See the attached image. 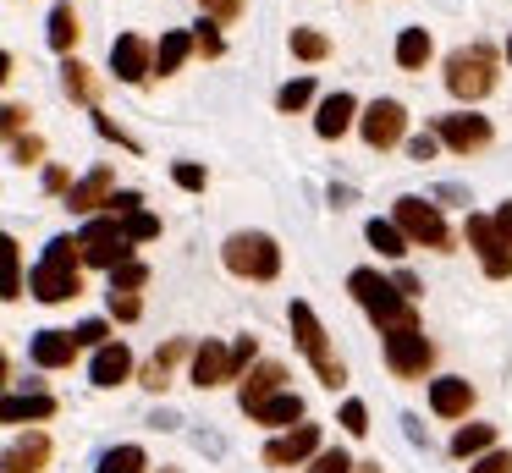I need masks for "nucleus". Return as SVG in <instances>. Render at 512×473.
I'll return each mask as SVG.
<instances>
[{
    "mask_svg": "<svg viewBox=\"0 0 512 473\" xmlns=\"http://www.w3.org/2000/svg\"><path fill=\"white\" fill-rule=\"evenodd\" d=\"M28 292L39 303H72L83 292V270H78V242L72 237H50L45 242V259L34 264L28 275Z\"/></svg>",
    "mask_w": 512,
    "mask_h": 473,
    "instance_id": "nucleus-1",
    "label": "nucleus"
},
{
    "mask_svg": "<svg viewBox=\"0 0 512 473\" xmlns=\"http://www.w3.org/2000/svg\"><path fill=\"white\" fill-rule=\"evenodd\" d=\"M347 292H353V303L364 308V314L375 319L380 330H408V325H419V308H413L380 270H353V275H347Z\"/></svg>",
    "mask_w": 512,
    "mask_h": 473,
    "instance_id": "nucleus-2",
    "label": "nucleus"
},
{
    "mask_svg": "<svg viewBox=\"0 0 512 473\" xmlns=\"http://www.w3.org/2000/svg\"><path fill=\"white\" fill-rule=\"evenodd\" d=\"M221 264L243 281H276L281 275V242L270 231H232L221 248Z\"/></svg>",
    "mask_w": 512,
    "mask_h": 473,
    "instance_id": "nucleus-3",
    "label": "nucleus"
},
{
    "mask_svg": "<svg viewBox=\"0 0 512 473\" xmlns=\"http://www.w3.org/2000/svg\"><path fill=\"white\" fill-rule=\"evenodd\" d=\"M287 319H292V336H298V347H303V358L314 363V374H320V385H347V369H342V358H331V347H325V325L314 319V308L303 303H292L287 308Z\"/></svg>",
    "mask_w": 512,
    "mask_h": 473,
    "instance_id": "nucleus-4",
    "label": "nucleus"
},
{
    "mask_svg": "<svg viewBox=\"0 0 512 473\" xmlns=\"http://www.w3.org/2000/svg\"><path fill=\"white\" fill-rule=\"evenodd\" d=\"M391 226L402 231V242L408 248H452V231H446L441 209L430 204V198H397V220Z\"/></svg>",
    "mask_w": 512,
    "mask_h": 473,
    "instance_id": "nucleus-5",
    "label": "nucleus"
},
{
    "mask_svg": "<svg viewBox=\"0 0 512 473\" xmlns=\"http://www.w3.org/2000/svg\"><path fill=\"white\" fill-rule=\"evenodd\" d=\"M72 242H78V264H94V270H116L122 259H133V242L122 237V226L111 215H94Z\"/></svg>",
    "mask_w": 512,
    "mask_h": 473,
    "instance_id": "nucleus-6",
    "label": "nucleus"
},
{
    "mask_svg": "<svg viewBox=\"0 0 512 473\" xmlns=\"http://www.w3.org/2000/svg\"><path fill=\"white\" fill-rule=\"evenodd\" d=\"M446 88H452L457 99H468V105H479V99L496 88V61H490L485 50H457V55H446Z\"/></svg>",
    "mask_w": 512,
    "mask_h": 473,
    "instance_id": "nucleus-7",
    "label": "nucleus"
},
{
    "mask_svg": "<svg viewBox=\"0 0 512 473\" xmlns=\"http://www.w3.org/2000/svg\"><path fill=\"white\" fill-rule=\"evenodd\" d=\"M435 363V347L424 341L419 325L408 330H386V369L397 374V380H424V369Z\"/></svg>",
    "mask_w": 512,
    "mask_h": 473,
    "instance_id": "nucleus-8",
    "label": "nucleus"
},
{
    "mask_svg": "<svg viewBox=\"0 0 512 473\" xmlns=\"http://www.w3.org/2000/svg\"><path fill=\"white\" fill-rule=\"evenodd\" d=\"M358 132H364L369 149H391V143H402V132H408V110H402L397 99H375V105H364V116H358Z\"/></svg>",
    "mask_w": 512,
    "mask_h": 473,
    "instance_id": "nucleus-9",
    "label": "nucleus"
},
{
    "mask_svg": "<svg viewBox=\"0 0 512 473\" xmlns=\"http://www.w3.org/2000/svg\"><path fill=\"white\" fill-rule=\"evenodd\" d=\"M468 248L479 253V264H485V275L490 281H507L512 275V248L496 237V226H490V215H468Z\"/></svg>",
    "mask_w": 512,
    "mask_h": 473,
    "instance_id": "nucleus-10",
    "label": "nucleus"
},
{
    "mask_svg": "<svg viewBox=\"0 0 512 473\" xmlns=\"http://www.w3.org/2000/svg\"><path fill=\"white\" fill-rule=\"evenodd\" d=\"M435 143H446V149L457 154H474L490 143V121L474 116V110H457V116H435Z\"/></svg>",
    "mask_w": 512,
    "mask_h": 473,
    "instance_id": "nucleus-11",
    "label": "nucleus"
},
{
    "mask_svg": "<svg viewBox=\"0 0 512 473\" xmlns=\"http://www.w3.org/2000/svg\"><path fill=\"white\" fill-rule=\"evenodd\" d=\"M50 462V435L45 429H23L12 446L0 451V473H45Z\"/></svg>",
    "mask_w": 512,
    "mask_h": 473,
    "instance_id": "nucleus-12",
    "label": "nucleus"
},
{
    "mask_svg": "<svg viewBox=\"0 0 512 473\" xmlns=\"http://www.w3.org/2000/svg\"><path fill=\"white\" fill-rule=\"evenodd\" d=\"M320 451V424H292L287 435H276L265 446V462L270 468H298L303 457H314Z\"/></svg>",
    "mask_w": 512,
    "mask_h": 473,
    "instance_id": "nucleus-13",
    "label": "nucleus"
},
{
    "mask_svg": "<svg viewBox=\"0 0 512 473\" xmlns=\"http://www.w3.org/2000/svg\"><path fill=\"white\" fill-rule=\"evenodd\" d=\"M116 193V171L111 165H94L83 182H72L67 187V209L72 215H94V209H105V198Z\"/></svg>",
    "mask_w": 512,
    "mask_h": 473,
    "instance_id": "nucleus-14",
    "label": "nucleus"
},
{
    "mask_svg": "<svg viewBox=\"0 0 512 473\" xmlns=\"http://www.w3.org/2000/svg\"><path fill=\"white\" fill-rule=\"evenodd\" d=\"M56 418V396L50 391H12L0 396V424H45Z\"/></svg>",
    "mask_w": 512,
    "mask_h": 473,
    "instance_id": "nucleus-15",
    "label": "nucleus"
},
{
    "mask_svg": "<svg viewBox=\"0 0 512 473\" xmlns=\"http://www.w3.org/2000/svg\"><path fill=\"white\" fill-rule=\"evenodd\" d=\"M226 380H237L232 352H226L221 341H199V347H193V385H199V391H215V385H226Z\"/></svg>",
    "mask_w": 512,
    "mask_h": 473,
    "instance_id": "nucleus-16",
    "label": "nucleus"
},
{
    "mask_svg": "<svg viewBox=\"0 0 512 473\" xmlns=\"http://www.w3.org/2000/svg\"><path fill=\"white\" fill-rule=\"evenodd\" d=\"M89 380L100 385V391H111V385H127V380H133V352H127L122 341H105V347H94Z\"/></svg>",
    "mask_w": 512,
    "mask_h": 473,
    "instance_id": "nucleus-17",
    "label": "nucleus"
},
{
    "mask_svg": "<svg viewBox=\"0 0 512 473\" xmlns=\"http://www.w3.org/2000/svg\"><path fill=\"white\" fill-rule=\"evenodd\" d=\"M111 72L122 77V83H144L149 77V39L144 33H122V39L111 44Z\"/></svg>",
    "mask_w": 512,
    "mask_h": 473,
    "instance_id": "nucleus-18",
    "label": "nucleus"
},
{
    "mask_svg": "<svg viewBox=\"0 0 512 473\" xmlns=\"http://www.w3.org/2000/svg\"><path fill=\"white\" fill-rule=\"evenodd\" d=\"M276 391H287V369L281 363H254L248 369V380L237 385V402H243V413H254L265 396H276Z\"/></svg>",
    "mask_w": 512,
    "mask_h": 473,
    "instance_id": "nucleus-19",
    "label": "nucleus"
},
{
    "mask_svg": "<svg viewBox=\"0 0 512 473\" xmlns=\"http://www.w3.org/2000/svg\"><path fill=\"white\" fill-rule=\"evenodd\" d=\"M468 407H474V385L468 380H457V374L430 380V413L435 418H468Z\"/></svg>",
    "mask_w": 512,
    "mask_h": 473,
    "instance_id": "nucleus-20",
    "label": "nucleus"
},
{
    "mask_svg": "<svg viewBox=\"0 0 512 473\" xmlns=\"http://www.w3.org/2000/svg\"><path fill=\"white\" fill-rule=\"evenodd\" d=\"M353 116H358V99L353 94H325L320 110H314V132H320L325 143H336L347 127H353Z\"/></svg>",
    "mask_w": 512,
    "mask_h": 473,
    "instance_id": "nucleus-21",
    "label": "nucleus"
},
{
    "mask_svg": "<svg viewBox=\"0 0 512 473\" xmlns=\"http://www.w3.org/2000/svg\"><path fill=\"white\" fill-rule=\"evenodd\" d=\"M28 352H34L39 369H67V363L78 358V341H72V330H39Z\"/></svg>",
    "mask_w": 512,
    "mask_h": 473,
    "instance_id": "nucleus-22",
    "label": "nucleus"
},
{
    "mask_svg": "<svg viewBox=\"0 0 512 473\" xmlns=\"http://www.w3.org/2000/svg\"><path fill=\"white\" fill-rule=\"evenodd\" d=\"M188 55H193L188 28H171V33H160V44L149 50V72L171 77V72H182V61H188Z\"/></svg>",
    "mask_w": 512,
    "mask_h": 473,
    "instance_id": "nucleus-23",
    "label": "nucleus"
},
{
    "mask_svg": "<svg viewBox=\"0 0 512 473\" xmlns=\"http://www.w3.org/2000/svg\"><path fill=\"white\" fill-rule=\"evenodd\" d=\"M248 418H254V424H270V429H292L303 418V396L298 391H276V396H265Z\"/></svg>",
    "mask_w": 512,
    "mask_h": 473,
    "instance_id": "nucleus-24",
    "label": "nucleus"
},
{
    "mask_svg": "<svg viewBox=\"0 0 512 473\" xmlns=\"http://www.w3.org/2000/svg\"><path fill=\"white\" fill-rule=\"evenodd\" d=\"M188 352H193V347H188V336H171L166 347H160L155 358L144 363V385H149V391H166V385H171V369H177V363L188 358Z\"/></svg>",
    "mask_w": 512,
    "mask_h": 473,
    "instance_id": "nucleus-25",
    "label": "nucleus"
},
{
    "mask_svg": "<svg viewBox=\"0 0 512 473\" xmlns=\"http://www.w3.org/2000/svg\"><path fill=\"white\" fill-rule=\"evenodd\" d=\"M23 297V248L12 231H0V303Z\"/></svg>",
    "mask_w": 512,
    "mask_h": 473,
    "instance_id": "nucleus-26",
    "label": "nucleus"
},
{
    "mask_svg": "<svg viewBox=\"0 0 512 473\" xmlns=\"http://www.w3.org/2000/svg\"><path fill=\"white\" fill-rule=\"evenodd\" d=\"M45 33H50V50H61L67 55L72 44H78V11H72V0H56V6H50V22H45Z\"/></svg>",
    "mask_w": 512,
    "mask_h": 473,
    "instance_id": "nucleus-27",
    "label": "nucleus"
},
{
    "mask_svg": "<svg viewBox=\"0 0 512 473\" xmlns=\"http://www.w3.org/2000/svg\"><path fill=\"white\" fill-rule=\"evenodd\" d=\"M61 88H67L78 105H94V110H100V83H94V72H89L83 61H72V55H67V66H61Z\"/></svg>",
    "mask_w": 512,
    "mask_h": 473,
    "instance_id": "nucleus-28",
    "label": "nucleus"
},
{
    "mask_svg": "<svg viewBox=\"0 0 512 473\" xmlns=\"http://www.w3.org/2000/svg\"><path fill=\"white\" fill-rule=\"evenodd\" d=\"M430 55H435V44H430V33H424V28H402L397 33V66H402V72H419Z\"/></svg>",
    "mask_w": 512,
    "mask_h": 473,
    "instance_id": "nucleus-29",
    "label": "nucleus"
},
{
    "mask_svg": "<svg viewBox=\"0 0 512 473\" xmlns=\"http://www.w3.org/2000/svg\"><path fill=\"white\" fill-rule=\"evenodd\" d=\"M490 446H496V424H463L452 435V457H479Z\"/></svg>",
    "mask_w": 512,
    "mask_h": 473,
    "instance_id": "nucleus-30",
    "label": "nucleus"
},
{
    "mask_svg": "<svg viewBox=\"0 0 512 473\" xmlns=\"http://www.w3.org/2000/svg\"><path fill=\"white\" fill-rule=\"evenodd\" d=\"M111 220L122 226V237L133 242V248H138V242H155V237H160V220L149 215L144 204H138V209H127V215H111Z\"/></svg>",
    "mask_w": 512,
    "mask_h": 473,
    "instance_id": "nucleus-31",
    "label": "nucleus"
},
{
    "mask_svg": "<svg viewBox=\"0 0 512 473\" xmlns=\"http://www.w3.org/2000/svg\"><path fill=\"white\" fill-rule=\"evenodd\" d=\"M94 473H149V457H144V446H111Z\"/></svg>",
    "mask_w": 512,
    "mask_h": 473,
    "instance_id": "nucleus-32",
    "label": "nucleus"
},
{
    "mask_svg": "<svg viewBox=\"0 0 512 473\" xmlns=\"http://www.w3.org/2000/svg\"><path fill=\"white\" fill-rule=\"evenodd\" d=\"M364 237H369V248H380L386 259H402V253H408V242H402V231L391 226V220H369Z\"/></svg>",
    "mask_w": 512,
    "mask_h": 473,
    "instance_id": "nucleus-33",
    "label": "nucleus"
},
{
    "mask_svg": "<svg viewBox=\"0 0 512 473\" xmlns=\"http://www.w3.org/2000/svg\"><path fill=\"white\" fill-rule=\"evenodd\" d=\"M292 55H298V61H325V55H331V39H325L320 28H292Z\"/></svg>",
    "mask_w": 512,
    "mask_h": 473,
    "instance_id": "nucleus-34",
    "label": "nucleus"
},
{
    "mask_svg": "<svg viewBox=\"0 0 512 473\" xmlns=\"http://www.w3.org/2000/svg\"><path fill=\"white\" fill-rule=\"evenodd\" d=\"M149 286V264L144 259H122L111 270V292H144Z\"/></svg>",
    "mask_w": 512,
    "mask_h": 473,
    "instance_id": "nucleus-35",
    "label": "nucleus"
},
{
    "mask_svg": "<svg viewBox=\"0 0 512 473\" xmlns=\"http://www.w3.org/2000/svg\"><path fill=\"white\" fill-rule=\"evenodd\" d=\"M314 99V77H292V83H281V94H276V110H303Z\"/></svg>",
    "mask_w": 512,
    "mask_h": 473,
    "instance_id": "nucleus-36",
    "label": "nucleus"
},
{
    "mask_svg": "<svg viewBox=\"0 0 512 473\" xmlns=\"http://www.w3.org/2000/svg\"><path fill=\"white\" fill-rule=\"evenodd\" d=\"M188 39H193V50H199V55H210V61H215V55H226V39H221V28H215L210 17H204L199 28L188 33Z\"/></svg>",
    "mask_w": 512,
    "mask_h": 473,
    "instance_id": "nucleus-37",
    "label": "nucleus"
},
{
    "mask_svg": "<svg viewBox=\"0 0 512 473\" xmlns=\"http://www.w3.org/2000/svg\"><path fill=\"white\" fill-rule=\"evenodd\" d=\"M171 182H177V187H188V193H204V182H210V176H204V165L177 160V165H171Z\"/></svg>",
    "mask_w": 512,
    "mask_h": 473,
    "instance_id": "nucleus-38",
    "label": "nucleus"
},
{
    "mask_svg": "<svg viewBox=\"0 0 512 473\" xmlns=\"http://www.w3.org/2000/svg\"><path fill=\"white\" fill-rule=\"evenodd\" d=\"M23 127H28V105H0V138L6 143L23 138Z\"/></svg>",
    "mask_w": 512,
    "mask_h": 473,
    "instance_id": "nucleus-39",
    "label": "nucleus"
},
{
    "mask_svg": "<svg viewBox=\"0 0 512 473\" xmlns=\"http://www.w3.org/2000/svg\"><path fill=\"white\" fill-rule=\"evenodd\" d=\"M138 314H144V297H138V292H111V319H122V325H133Z\"/></svg>",
    "mask_w": 512,
    "mask_h": 473,
    "instance_id": "nucleus-40",
    "label": "nucleus"
},
{
    "mask_svg": "<svg viewBox=\"0 0 512 473\" xmlns=\"http://www.w3.org/2000/svg\"><path fill=\"white\" fill-rule=\"evenodd\" d=\"M468 473H512V451H501V446L479 451V457H474V468H468Z\"/></svg>",
    "mask_w": 512,
    "mask_h": 473,
    "instance_id": "nucleus-41",
    "label": "nucleus"
},
{
    "mask_svg": "<svg viewBox=\"0 0 512 473\" xmlns=\"http://www.w3.org/2000/svg\"><path fill=\"white\" fill-rule=\"evenodd\" d=\"M72 341H78V347H105V341H111V325H105V319H83V325L72 330Z\"/></svg>",
    "mask_w": 512,
    "mask_h": 473,
    "instance_id": "nucleus-42",
    "label": "nucleus"
},
{
    "mask_svg": "<svg viewBox=\"0 0 512 473\" xmlns=\"http://www.w3.org/2000/svg\"><path fill=\"white\" fill-rule=\"evenodd\" d=\"M309 473H353V457H347L342 446H336V451H314V468Z\"/></svg>",
    "mask_w": 512,
    "mask_h": 473,
    "instance_id": "nucleus-43",
    "label": "nucleus"
},
{
    "mask_svg": "<svg viewBox=\"0 0 512 473\" xmlns=\"http://www.w3.org/2000/svg\"><path fill=\"white\" fill-rule=\"evenodd\" d=\"M199 6H204V17H210L215 28H221V22H237V17H243V0H199Z\"/></svg>",
    "mask_w": 512,
    "mask_h": 473,
    "instance_id": "nucleus-44",
    "label": "nucleus"
},
{
    "mask_svg": "<svg viewBox=\"0 0 512 473\" xmlns=\"http://www.w3.org/2000/svg\"><path fill=\"white\" fill-rule=\"evenodd\" d=\"M342 429H347V435H369V407L364 402H347L342 407Z\"/></svg>",
    "mask_w": 512,
    "mask_h": 473,
    "instance_id": "nucleus-45",
    "label": "nucleus"
},
{
    "mask_svg": "<svg viewBox=\"0 0 512 473\" xmlns=\"http://www.w3.org/2000/svg\"><path fill=\"white\" fill-rule=\"evenodd\" d=\"M12 154H17V165H34L39 154H45V143H39L34 132H23V138H12Z\"/></svg>",
    "mask_w": 512,
    "mask_h": 473,
    "instance_id": "nucleus-46",
    "label": "nucleus"
},
{
    "mask_svg": "<svg viewBox=\"0 0 512 473\" xmlns=\"http://www.w3.org/2000/svg\"><path fill=\"white\" fill-rule=\"evenodd\" d=\"M226 352H232V374H243V369H248V363H254V352H259V341H254V336H237V347H226Z\"/></svg>",
    "mask_w": 512,
    "mask_h": 473,
    "instance_id": "nucleus-47",
    "label": "nucleus"
},
{
    "mask_svg": "<svg viewBox=\"0 0 512 473\" xmlns=\"http://www.w3.org/2000/svg\"><path fill=\"white\" fill-rule=\"evenodd\" d=\"M94 127H100V138H111V143H122V149H138V143H133V138H127V132H122V127H116V121H111V116H100V110H94Z\"/></svg>",
    "mask_w": 512,
    "mask_h": 473,
    "instance_id": "nucleus-48",
    "label": "nucleus"
},
{
    "mask_svg": "<svg viewBox=\"0 0 512 473\" xmlns=\"http://www.w3.org/2000/svg\"><path fill=\"white\" fill-rule=\"evenodd\" d=\"M408 154H413V160H435V132H413Z\"/></svg>",
    "mask_w": 512,
    "mask_h": 473,
    "instance_id": "nucleus-49",
    "label": "nucleus"
},
{
    "mask_svg": "<svg viewBox=\"0 0 512 473\" xmlns=\"http://www.w3.org/2000/svg\"><path fill=\"white\" fill-rule=\"evenodd\" d=\"M490 226H496V237H501V242H507V248H512V198H507V204L496 209V215H490Z\"/></svg>",
    "mask_w": 512,
    "mask_h": 473,
    "instance_id": "nucleus-50",
    "label": "nucleus"
},
{
    "mask_svg": "<svg viewBox=\"0 0 512 473\" xmlns=\"http://www.w3.org/2000/svg\"><path fill=\"white\" fill-rule=\"evenodd\" d=\"M45 187H50V193H67V187H72V176L61 171V165H50V171H45Z\"/></svg>",
    "mask_w": 512,
    "mask_h": 473,
    "instance_id": "nucleus-51",
    "label": "nucleus"
},
{
    "mask_svg": "<svg viewBox=\"0 0 512 473\" xmlns=\"http://www.w3.org/2000/svg\"><path fill=\"white\" fill-rule=\"evenodd\" d=\"M6 77H12V55L0 50V83H6Z\"/></svg>",
    "mask_w": 512,
    "mask_h": 473,
    "instance_id": "nucleus-52",
    "label": "nucleus"
},
{
    "mask_svg": "<svg viewBox=\"0 0 512 473\" xmlns=\"http://www.w3.org/2000/svg\"><path fill=\"white\" fill-rule=\"evenodd\" d=\"M12 380V363H6V352H0V385Z\"/></svg>",
    "mask_w": 512,
    "mask_h": 473,
    "instance_id": "nucleus-53",
    "label": "nucleus"
},
{
    "mask_svg": "<svg viewBox=\"0 0 512 473\" xmlns=\"http://www.w3.org/2000/svg\"><path fill=\"white\" fill-rule=\"evenodd\" d=\"M353 468H358V473H380V462H353Z\"/></svg>",
    "mask_w": 512,
    "mask_h": 473,
    "instance_id": "nucleus-54",
    "label": "nucleus"
},
{
    "mask_svg": "<svg viewBox=\"0 0 512 473\" xmlns=\"http://www.w3.org/2000/svg\"><path fill=\"white\" fill-rule=\"evenodd\" d=\"M155 473H177V468H155Z\"/></svg>",
    "mask_w": 512,
    "mask_h": 473,
    "instance_id": "nucleus-55",
    "label": "nucleus"
},
{
    "mask_svg": "<svg viewBox=\"0 0 512 473\" xmlns=\"http://www.w3.org/2000/svg\"><path fill=\"white\" fill-rule=\"evenodd\" d=\"M507 61H512V39H507Z\"/></svg>",
    "mask_w": 512,
    "mask_h": 473,
    "instance_id": "nucleus-56",
    "label": "nucleus"
}]
</instances>
